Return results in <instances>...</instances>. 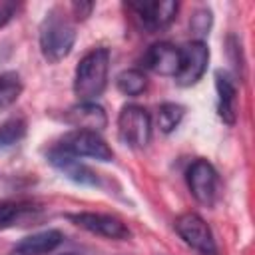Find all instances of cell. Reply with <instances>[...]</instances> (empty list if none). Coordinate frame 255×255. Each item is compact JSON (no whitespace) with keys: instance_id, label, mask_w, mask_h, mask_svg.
<instances>
[{"instance_id":"cell-17","label":"cell","mask_w":255,"mask_h":255,"mask_svg":"<svg viewBox=\"0 0 255 255\" xmlns=\"http://www.w3.org/2000/svg\"><path fill=\"white\" fill-rule=\"evenodd\" d=\"M183 114H185V108L179 106V104H173V102H165L159 106L157 110V126L163 133H169L173 131L179 122L183 120Z\"/></svg>"},{"instance_id":"cell-13","label":"cell","mask_w":255,"mask_h":255,"mask_svg":"<svg viewBox=\"0 0 255 255\" xmlns=\"http://www.w3.org/2000/svg\"><path fill=\"white\" fill-rule=\"evenodd\" d=\"M64 235L58 229H46V231H38L32 235H26L24 239H20L10 255H46L50 251H54L60 243H62Z\"/></svg>"},{"instance_id":"cell-18","label":"cell","mask_w":255,"mask_h":255,"mask_svg":"<svg viewBox=\"0 0 255 255\" xmlns=\"http://www.w3.org/2000/svg\"><path fill=\"white\" fill-rule=\"evenodd\" d=\"M26 135V122L20 118L8 120L0 126V149L12 147L14 143H18L22 137Z\"/></svg>"},{"instance_id":"cell-6","label":"cell","mask_w":255,"mask_h":255,"mask_svg":"<svg viewBox=\"0 0 255 255\" xmlns=\"http://www.w3.org/2000/svg\"><path fill=\"white\" fill-rule=\"evenodd\" d=\"M175 231L177 235L185 241V245H189L191 249H195L197 253H211L217 251L215 249V241L211 235L209 225L205 223V219L193 211L181 213L175 219Z\"/></svg>"},{"instance_id":"cell-21","label":"cell","mask_w":255,"mask_h":255,"mask_svg":"<svg viewBox=\"0 0 255 255\" xmlns=\"http://www.w3.org/2000/svg\"><path fill=\"white\" fill-rule=\"evenodd\" d=\"M18 8H20V4H16V2H0V28H4L16 16Z\"/></svg>"},{"instance_id":"cell-4","label":"cell","mask_w":255,"mask_h":255,"mask_svg":"<svg viewBox=\"0 0 255 255\" xmlns=\"http://www.w3.org/2000/svg\"><path fill=\"white\" fill-rule=\"evenodd\" d=\"M118 131L129 147H145L151 139V118L145 108L128 104L118 116Z\"/></svg>"},{"instance_id":"cell-9","label":"cell","mask_w":255,"mask_h":255,"mask_svg":"<svg viewBox=\"0 0 255 255\" xmlns=\"http://www.w3.org/2000/svg\"><path fill=\"white\" fill-rule=\"evenodd\" d=\"M129 8L137 14L143 28L149 32L169 26L179 10V4L173 0H151V2H131Z\"/></svg>"},{"instance_id":"cell-19","label":"cell","mask_w":255,"mask_h":255,"mask_svg":"<svg viewBox=\"0 0 255 255\" xmlns=\"http://www.w3.org/2000/svg\"><path fill=\"white\" fill-rule=\"evenodd\" d=\"M30 213L32 207L28 205H16V203L0 205V229H10L14 225H20Z\"/></svg>"},{"instance_id":"cell-22","label":"cell","mask_w":255,"mask_h":255,"mask_svg":"<svg viewBox=\"0 0 255 255\" xmlns=\"http://www.w3.org/2000/svg\"><path fill=\"white\" fill-rule=\"evenodd\" d=\"M70 8H72V12H74L76 18H86V16H90L94 4L92 2H74Z\"/></svg>"},{"instance_id":"cell-16","label":"cell","mask_w":255,"mask_h":255,"mask_svg":"<svg viewBox=\"0 0 255 255\" xmlns=\"http://www.w3.org/2000/svg\"><path fill=\"white\" fill-rule=\"evenodd\" d=\"M22 94V80L16 72L0 74V112L10 108Z\"/></svg>"},{"instance_id":"cell-1","label":"cell","mask_w":255,"mask_h":255,"mask_svg":"<svg viewBox=\"0 0 255 255\" xmlns=\"http://www.w3.org/2000/svg\"><path fill=\"white\" fill-rule=\"evenodd\" d=\"M76 26L64 8L54 6L40 24V50L50 64L62 62L74 48Z\"/></svg>"},{"instance_id":"cell-12","label":"cell","mask_w":255,"mask_h":255,"mask_svg":"<svg viewBox=\"0 0 255 255\" xmlns=\"http://www.w3.org/2000/svg\"><path fill=\"white\" fill-rule=\"evenodd\" d=\"M64 118L76 129H88V131H98V133L108 126V116L104 108L98 106L96 102H80L72 106Z\"/></svg>"},{"instance_id":"cell-14","label":"cell","mask_w":255,"mask_h":255,"mask_svg":"<svg viewBox=\"0 0 255 255\" xmlns=\"http://www.w3.org/2000/svg\"><path fill=\"white\" fill-rule=\"evenodd\" d=\"M215 90H217V112L221 120L229 126L237 118V90L227 72H215Z\"/></svg>"},{"instance_id":"cell-8","label":"cell","mask_w":255,"mask_h":255,"mask_svg":"<svg viewBox=\"0 0 255 255\" xmlns=\"http://www.w3.org/2000/svg\"><path fill=\"white\" fill-rule=\"evenodd\" d=\"M207 62H209V48L201 40L189 42L185 48H181V66L175 76V82L179 86L197 84L207 70Z\"/></svg>"},{"instance_id":"cell-24","label":"cell","mask_w":255,"mask_h":255,"mask_svg":"<svg viewBox=\"0 0 255 255\" xmlns=\"http://www.w3.org/2000/svg\"><path fill=\"white\" fill-rule=\"evenodd\" d=\"M62 255H82V253H74V251H70V253H62Z\"/></svg>"},{"instance_id":"cell-23","label":"cell","mask_w":255,"mask_h":255,"mask_svg":"<svg viewBox=\"0 0 255 255\" xmlns=\"http://www.w3.org/2000/svg\"><path fill=\"white\" fill-rule=\"evenodd\" d=\"M197 255H217V251H211V253H197Z\"/></svg>"},{"instance_id":"cell-11","label":"cell","mask_w":255,"mask_h":255,"mask_svg":"<svg viewBox=\"0 0 255 255\" xmlns=\"http://www.w3.org/2000/svg\"><path fill=\"white\" fill-rule=\"evenodd\" d=\"M143 66L159 76H177L181 66V48L169 42H157L149 46L143 56Z\"/></svg>"},{"instance_id":"cell-2","label":"cell","mask_w":255,"mask_h":255,"mask_svg":"<svg viewBox=\"0 0 255 255\" xmlns=\"http://www.w3.org/2000/svg\"><path fill=\"white\" fill-rule=\"evenodd\" d=\"M110 72V52L108 48L90 50L74 72V94L80 102H94L100 98L108 86Z\"/></svg>"},{"instance_id":"cell-10","label":"cell","mask_w":255,"mask_h":255,"mask_svg":"<svg viewBox=\"0 0 255 255\" xmlns=\"http://www.w3.org/2000/svg\"><path fill=\"white\" fill-rule=\"evenodd\" d=\"M48 161L60 171L64 173L68 179H72L74 183H80V185H90V187H96L100 185V177L98 173L88 167L80 157H74L58 147H52L48 151Z\"/></svg>"},{"instance_id":"cell-15","label":"cell","mask_w":255,"mask_h":255,"mask_svg":"<svg viewBox=\"0 0 255 255\" xmlns=\"http://www.w3.org/2000/svg\"><path fill=\"white\" fill-rule=\"evenodd\" d=\"M116 86L124 96H139L147 88V78L141 70L129 68V70H124L118 74Z\"/></svg>"},{"instance_id":"cell-20","label":"cell","mask_w":255,"mask_h":255,"mask_svg":"<svg viewBox=\"0 0 255 255\" xmlns=\"http://www.w3.org/2000/svg\"><path fill=\"white\" fill-rule=\"evenodd\" d=\"M209 26H211V12H209V10H199V12H195V16L191 18V28H193V32L205 34V32L209 30Z\"/></svg>"},{"instance_id":"cell-5","label":"cell","mask_w":255,"mask_h":255,"mask_svg":"<svg viewBox=\"0 0 255 255\" xmlns=\"http://www.w3.org/2000/svg\"><path fill=\"white\" fill-rule=\"evenodd\" d=\"M185 179H187V187H189L191 195L201 205H207V207L215 205V201L219 199L221 181H219L215 167L207 159H195L187 167Z\"/></svg>"},{"instance_id":"cell-7","label":"cell","mask_w":255,"mask_h":255,"mask_svg":"<svg viewBox=\"0 0 255 255\" xmlns=\"http://www.w3.org/2000/svg\"><path fill=\"white\" fill-rule=\"evenodd\" d=\"M68 219L72 223H76L78 227L94 233V235H100V237H106V239H128L129 237V229L126 227V223L114 215H108V213H92V211H82V213H70Z\"/></svg>"},{"instance_id":"cell-3","label":"cell","mask_w":255,"mask_h":255,"mask_svg":"<svg viewBox=\"0 0 255 255\" xmlns=\"http://www.w3.org/2000/svg\"><path fill=\"white\" fill-rule=\"evenodd\" d=\"M56 147L74 157H92L96 161H112L114 159L112 147L106 143V139L98 131L72 129L70 133H66L60 139V143Z\"/></svg>"}]
</instances>
